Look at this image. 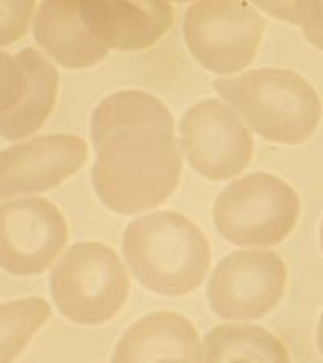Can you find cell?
<instances>
[{
	"mask_svg": "<svg viewBox=\"0 0 323 363\" xmlns=\"http://www.w3.org/2000/svg\"><path fill=\"white\" fill-rule=\"evenodd\" d=\"M96 149L92 186L105 207L120 215L155 208L181 179L175 121L160 99L143 91H119L94 108Z\"/></svg>",
	"mask_w": 323,
	"mask_h": 363,
	"instance_id": "obj_1",
	"label": "cell"
},
{
	"mask_svg": "<svg viewBox=\"0 0 323 363\" xmlns=\"http://www.w3.org/2000/svg\"><path fill=\"white\" fill-rule=\"evenodd\" d=\"M121 249L134 278L167 297L196 291L210 267V244L201 228L168 210L131 221L123 233Z\"/></svg>",
	"mask_w": 323,
	"mask_h": 363,
	"instance_id": "obj_2",
	"label": "cell"
},
{
	"mask_svg": "<svg viewBox=\"0 0 323 363\" xmlns=\"http://www.w3.org/2000/svg\"><path fill=\"white\" fill-rule=\"evenodd\" d=\"M248 125L272 143L296 145L317 131L322 101L312 84L292 69L258 68L214 83Z\"/></svg>",
	"mask_w": 323,
	"mask_h": 363,
	"instance_id": "obj_3",
	"label": "cell"
},
{
	"mask_svg": "<svg viewBox=\"0 0 323 363\" xmlns=\"http://www.w3.org/2000/svg\"><path fill=\"white\" fill-rule=\"evenodd\" d=\"M50 294L65 318L78 325H102L126 303L129 278L107 244L76 242L50 273Z\"/></svg>",
	"mask_w": 323,
	"mask_h": 363,
	"instance_id": "obj_4",
	"label": "cell"
},
{
	"mask_svg": "<svg viewBox=\"0 0 323 363\" xmlns=\"http://www.w3.org/2000/svg\"><path fill=\"white\" fill-rule=\"evenodd\" d=\"M301 212L297 192L275 174L252 173L233 181L214 205V223L236 245H275L296 228Z\"/></svg>",
	"mask_w": 323,
	"mask_h": 363,
	"instance_id": "obj_5",
	"label": "cell"
},
{
	"mask_svg": "<svg viewBox=\"0 0 323 363\" xmlns=\"http://www.w3.org/2000/svg\"><path fill=\"white\" fill-rule=\"evenodd\" d=\"M265 31L261 11L248 2H196L183 23L186 45L204 68L231 74L254 62Z\"/></svg>",
	"mask_w": 323,
	"mask_h": 363,
	"instance_id": "obj_6",
	"label": "cell"
},
{
	"mask_svg": "<svg viewBox=\"0 0 323 363\" xmlns=\"http://www.w3.org/2000/svg\"><path fill=\"white\" fill-rule=\"evenodd\" d=\"M286 281V263L277 252L236 250L215 267L205 294L223 320H257L278 306Z\"/></svg>",
	"mask_w": 323,
	"mask_h": 363,
	"instance_id": "obj_7",
	"label": "cell"
},
{
	"mask_svg": "<svg viewBox=\"0 0 323 363\" xmlns=\"http://www.w3.org/2000/svg\"><path fill=\"white\" fill-rule=\"evenodd\" d=\"M68 242V225L57 205L43 197L0 203V268L33 277L49 268Z\"/></svg>",
	"mask_w": 323,
	"mask_h": 363,
	"instance_id": "obj_8",
	"label": "cell"
},
{
	"mask_svg": "<svg viewBox=\"0 0 323 363\" xmlns=\"http://www.w3.org/2000/svg\"><path fill=\"white\" fill-rule=\"evenodd\" d=\"M181 147L201 177L225 181L249 165L254 139L230 107L207 99L187 110L180 125Z\"/></svg>",
	"mask_w": 323,
	"mask_h": 363,
	"instance_id": "obj_9",
	"label": "cell"
},
{
	"mask_svg": "<svg viewBox=\"0 0 323 363\" xmlns=\"http://www.w3.org/2000/svg\"><path fill=\"white\" fill-rule=\"evenodd\" d=\"M87 160V144L75 134H50L0 150V201L60 186Z\"/></svg>",
	"mask_w": 323,
	"mask_h": 363,
	"instance_id": "obj_10",
	"label": "cell"
},
{
	"mask_svg": "<svg viewBox=\"0 0 323 363\" xmlns=\"http://www.w3.org/2000/svg\"><path fill=\"white\" fill-rule=\"evenodd\" d=\"M81 21L99 43L121 52L144 50L158 43L173 23L168 2H80Z\"/></svg>",
	"mask_w": 323,
	"mask_h": 363,
	"instance_id": "obj_11",
	"label": "cell"
},
{
	"mask_svg": "<svg viewBox=\"0 0 323 363\" xmlns=\"http://www.w3.org/2000/svg\"><path fill=\"white\" fill-rule=\"evenodd\" d=\"M201 344L196 328L183 315L149 313L125 331L110 363H197Z\"/></svg>",
	"mask_w": 323,
	"mask_h": 363,
	"instance_id": "obj_12",
	"label": "cell"
},
{
	"mask_svg": "<svg viewBox=\"0 0 323 363\" xmlns=\"http://www.w3.org/2000/svg\"><path fill=\"white\" fill-rule=\"evenodd\" d=\"M34 39L58 65L70 69L97 65L110 50L83 25L80 2L50 0L40 4L34 20Z\"/></svg>",
	"mask_w": 323,
	"mask_h": 363,
	"instance_id": "obj_13",
	"label": "cell"
},
{
	"mask_svg": "<svg viewBox=\"0 0 323 363\" xmlns=\"http://www.w3.org/2000/svg\"><path fill=\"white\" fill-rule=\"evenodd\" d=\"M16 57L25 68L26 91L13 110L0 116V136L7 140L28 138L40 130L54 110L58 92L57 69L39 50L25 47Z\"/></svg>",
	"mask_w": 323,
	"mask_h": 363,
	"instance_id": "obj_14",
	"label": "cell"
},
{
	"mask_svg": "<svg viewBox=\"0 0 323 363\" xmlns=\"http://www.w3.org/2000/svg\"><path fill=\"white\" fill-rule=\"evenodd\" d=\"M197 363H291L285 344L265 328L220 325L207 333Z\"/></svg>",
	"mask_w": 323,
	"mask_h": 363,
	"instance_id": "obj_15",
	"label": "cell"
},
{
	"mask_svg": "<svg viewBox=\"0 0 323 363\" xmlns=\"http://www.w3.org/2000/svg\"><path fill=\"white\" fill-rule=\"evenodd\" d=\"M43 297H25L0 303V363H11L33 341L50 317Z\"/></svg>",
	"mask_w": 323,
	"mask_h": 363,
	"instance_id": "obj_16",
	"label": "cell"
},
{
	"mask_svg": "<svg viewBox=\"0 0 323 363\" xmlns=\"http://www.w3.org/2000/svg\"><path fill=\"white\" fill-rule=\"evenodd\" d=\"M254 7L301 26L309 44L323 52V2H256Z\"/></svg>",
	"mask_w": 323,
	"mask_h": 363,
	"instance_id": "obj_17",
	"label": "cell"
},
{
	"mask_svg": "<svg viewBox=\"0 0 323 363\" xmlns=\"http://www.w3.org/2000/svg\"><path fill=\"white\" fill-rule=\"evenodd\" d=\"M26 91V73L20 58L0 50V116L20 104Z\"/></svg>",
	"mask_w": 323,
	"mask_h": 363,
	"instance_id": "obj_18",
	"label": "cell"
},
{
	"mask_svg": "<svg viewBox=\"0 0 323 363\" xmlns=\"http://www.w3.org/2000/svg\"><path fill=\"white\" fill-rule=\"evenodd\" d=\"M34 9H36L34 0L0 2V47L13 44L25 36Z\"/></svg>",
	"mask_w": 323,
	"mask_h": 363,
	"instance_id": "obj_19",
	"label": "cell"
},
{
	"mask_svg": "<svg viewBox=\"0 0 323 363\" xmlns=\"http://www.w3.org/2000/svg\"><path fill=\"white\" fill-rule=\"evenodd\" d=\"M317 347H319L320 354L323 355V313L319 320V326H317Z\"/></svg>",
	"mask_w": 323,
	"mask_h": 363,
	"instance_id": "obj_20",
	"label": "cell"
},
{
	"mask_svg": "<svg viewBox=\"0 0 323 363\" xmlns=\"http://www.w3.org/2000/svg\"><path fill=\"white\" fill-rule=\"evenodd\" d=\"M320 245H322V250H323V220H322V225H320Z\"/></svg>",
	"mask_w": 323,
	"mask_h": 363,
	"instance_id": "obj_21",
	"label": "cell"
}]
</instances>
